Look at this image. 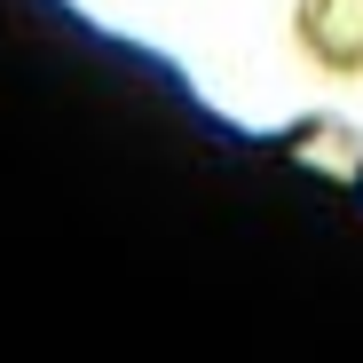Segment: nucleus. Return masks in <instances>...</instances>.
I'll use <instances>...</instances> for the list:
<instances>
[{"label": "nucleus", "instance_id": "2", "mask_svg": "<svg viewBox=\"0 0 363 363\" xmlns=\"http://www.w3.org/2000/svg\"><path fill=\"white\" fill-rule=\"evenodd\" d=\"M277 150L316 166V174H332V182H347V190H363V135L347 118H332V111H308L292 127H277Z\"/></svg>", "mask_w": 363, "mask_h": 363}, {"label": "nucleus", "instance_id": "1", "mask_svg": "<svg viewBox=\"0 0 363 363\" xmlns=\"http://www.w3.org/2000/svg\"><path fill=\"white\" fill-rule=\"evenodd\" d=\"M292 48L324 79H363V0H292Z\"/></svg>", "mask_w": 363, "mask_h": 363}]
</instances>
